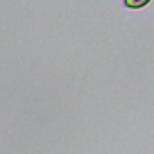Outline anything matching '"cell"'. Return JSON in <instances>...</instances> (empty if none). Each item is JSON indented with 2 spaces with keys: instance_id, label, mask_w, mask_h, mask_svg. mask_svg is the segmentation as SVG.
Listing matches in <instances>:
<instances>
[{
  "instance_id": "cell-1",
  "label": "cell",
  "mask_w": 154,
  "mask_h": 154,
  "mask_svg": "<svg viewBox=\"0 0 154 154\" xmlns=\"http://www.w3.org/2000/svg\"><path fill=\"white\" fill-rule=\"evenodd\" d=\"M150 0H123V4L129 8V9H140V8H145Z\"/></svg>"
}]
</instances>
